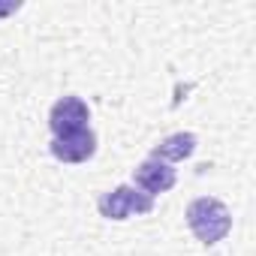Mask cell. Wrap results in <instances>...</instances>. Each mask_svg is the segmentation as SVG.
Listing matches in <instances>:
<instances>
[{"label":"cell","mask_w":256,"mask_h":256,"mask_svg":"<svg viewBox=\"0 0 256 256\" xmlns=\"http://www.w3.org/2000/svg\"><path fill=\"white\" fill-rule=\"evenodd\" d=\"M184 217H187L190 232H193L205 247L223 241V238L229 235V229H232V214H229V208H226L220 199H214V196H199V199H193V202L187 205V214H184Z\"/></svg>","instance_id":"6da1fadb"},{"label":"cell","mask_w":256,"mask_h":256,"mask_svg":"<svg viewBox=\"0 0 256 256\" xmlns=\"http://www.w3.org/2000/svg\"><path fill=\"white\" fill-rule=\"evenodd\" d=\"M96 208H100V214L106 220H130L136 214H151L154 211V199L145 196L142 190L130 187V184H120L114 190L100 193Z\"/></svg>","instance_id":"7a4b0ae2"},{"label":"cell","mask_w":256,"mask_h":256,"mask_svg":"<svg viewBox=\"0 0 256 256\" xmlns=\"http://www.w3.org/2000/svg\"><path fill=\"white\" fill-rule=\"evenodd\" d=\"M88 124H90V108L78 96H60L48 112V126H52L54 139L82 133V130H88Z\"/></svg>","instance_id":"3957f363"},{"label":"cell","mask_w":256,"mask_h":256,"mask_svg":"<svg viewBox=\"0 0 256 256\" xmlns=\"http://www.w3.org/2000/svg\"><path fill=\"white\" fill-rule=\"evenodd\" d=\"M175 181H178V175H175V169L169 166V163H160V160H142L136 169H133V187L136 190H142L145 196H157V193H166V190H172L175 187Z\"/></svg>","instance_id":"277c9868"},{"label":"cell","mask_w":256,"mask_h":256,"mask_svg":"<svg viewBox=\"0 0 256 256\" xmlns=\"http://www.w3.org/2000/svg\"><path fill=\"white\" fill-rule=\"evenodd\" d=\"M48 151H52V157L60 160V163H88V160L96 154V133L88 126V130H82V133L52 139V142H48Z\"/></svg>","instance_id":"5b68a950"},{"label":"cell","mask_w":256,"mask_h":256,"mask_svg":"<svg viewBox=\"0 0 256 256\" xmlns=\"http://www.w3.org/2000/svg\"><path fill=\"white\" fill-rule=\"evenodd\" d=\"M199 139L193 133H172L166 136L163 142H157L151 148V160H160V163H181L187 157H193Z\"/></svg>","instance_id":"8992f818"},{"label":"cell","mask_w":256,"mask_h":256,"mask_svg":"<svg viewBox=\"0 0 256 256\" xmlns=\"http://www.w3.org/2000/svg\"><path fill=\"white\" fill-rule=\"evenodd\" d=\"M22 10V4H18V0H10V4H0V18H4V16H12V12H18Z\"/></svg>","instance_id":"52a82bcc"}]
</instances>
